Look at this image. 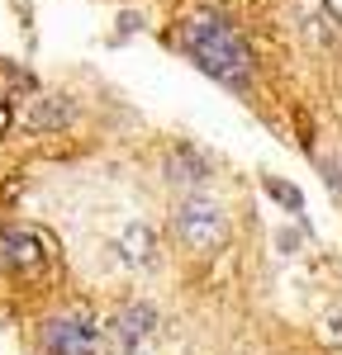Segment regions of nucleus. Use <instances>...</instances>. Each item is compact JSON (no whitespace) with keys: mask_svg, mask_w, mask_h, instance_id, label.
<instances>
[{"mask_svg":"<svg viewBox=\"0 0 342 355\" xmlns=\"http://www.w3.org/2000/svg\"><path fill=\"white\" fill-rule=\"evenodd\" d=\"M176 232H181V242L195 246V251H214V246H224V237H228V218L214 204L190 199V204H181V214H176Z\"/></svg>","mask_w":342,"mask_h":355,"instance_id":"obj_2","label":"nucleus"},{"mask_svg":"<svg viewBox=\"0 0 342 355\" xmlns=\"http://www.w3.org/2000/svg\"><path fill=\"white\" fill-rule=\"evenodd\" d=\"M100 336L86 318H53L38 331V351L43 355H95Z\"/></svg>","mask_w":342,"mask_h":355,"instance_id":"obj_3","label":"nucleus"},{"mask_svg":"<svg viewBox=\"0 0 342 355\" xmlns=\"http://www.w3.org/2000/svg\"><path fill=\"white\" fill-rule=\"evenodd\" d=\"M266 194H276L281 204H290V209H300V194L290 190V185H276V180H266Z\"/></svg>","mask_w":342,"mask_h":355,"instance_id":"obj_5","label":"nucleus"},{"mask_svg":"<svg viewBox=\"0 0 342 355\" xmlns=\"http://www.w3.org/2000/svg\"><path fill=\"white\" fill-rule=\"evenodd\" d=\"M181 48L190 53V62L204 76H214L228 90H247V81H252V53H247L243 33L228 19H219V15H190L181 24Z\"/></svg>","mask_w":342,"mask_h":355,"instance_id":"obj_1","label":"nucleus"},{"mask_svg":"<svg viewBox=\"0 0 342 355\" xmlns=\"http://www.w3.org/2000/svg\"><path fill=\"white\" fill-rule=\"evenodd\" d=\"M0 261H5L10 270H19V275L43 270V261H48V237L15 227V232H5V237H0Z\"/></svg>","mask_w":342,"mask_h":355,"instance_id":"obj_4","label":"nucleus"}]
</instances>
